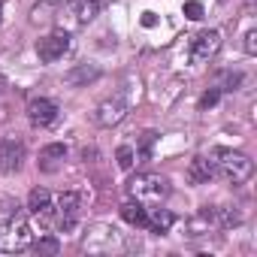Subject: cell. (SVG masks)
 <instances>
[{"instance_id": "1", "label": "cell", "mask_w": 257, "mask_h": 257, "mask_svg": "<svg viewBox=\"0 0 257 257\" xmlns=\"http://www.w3.org/2000/svg\"><path fill=\"white\" fill-rule=\"evenodd\" d=\"M212 167H215V176H221L224 182H233V185L248 182L251 173H254L251 158L242 155V152H233V149H218L212 155Z\"/></svg>"}, {"instance_id": "2", "label": "cell", "mask_w": 257, "mask_h": 257, "mask_svg": "<svg viewBox=\"0 0 257 257\" xmlns=\"http://www.w3.org/2000/svg\"><path fill=\"white\" fill-rule=\"evenodd\" d=\"M127 194H131V200H137L143 206H161L170 194V182L158 173H140L127 182Z\"/></svg>"}, {"instance_id": "3", "label": "cell", "mask_w": 257, "mask_h": 257, "mask_svg": "<svg viewBox=\"0 0 257 257\" xmlns=\"http://www.w3.org/2000/svg\"><path fill=\"white\" fill-rule=\"evenodd\" d=\"M31 224L22 215H13L7 221H0V251H25L31 245Z\"/></svg>"}, {"instance_id": "4", "label": "cell", "mask_w": 257, "mask_h": 257, "mask_svg": "<svg viewBox=\"0 0 257 257\" xmlns=\"http://www.w3.org/2000/svg\"><path fill=\"white\" fill-rule=\"evenodd\" d=\"M79 194L76 191H64L55 203H52V209H55V227L58 230H70L73 224H76V215H79Z\"/></svg>"}, {"instance_id": "5", "label": "cell", "mask_w": 257, "mask_h": 257, "mask_svg": "<svg viewBox=\"0 0 257 257\" xmlns=\"http://www.w3.org/2000/svg\"><path fill=\"white\" fill-rule=\"evenodd\" d=\"M67 52H70V34H64V31L49 34V37H43V40L37 43V55H40L43 64H55V61H61Z\"/></svg>"}, {"instance_id": "6", "label": "cell", "mask_w": 257, "mask_h": 257, "mask_svg": "<svg viewBox=\"0 0 257 257\" xmlns=\"http://www.w3.org/2000/svg\"><path fill=\"white\" fill-rule=\"evenodd\" d=\"M221 49V34L218 31H200L191 43V61L194 64H209Z\"/></svg>"}, {"instance_id": "7", "label": "cell", "mask_w": 257, "mask_h": 257, "mask_svg": "<svg viewBox=\"0 0 257 257\" xmlns=\"http://www.w3.org/2000/svg\"><path fill=\"white\" fill-rule=\"evenodd\" d=\"M25 161V143L16 137L0 140V173H19Z\"/></svg>"}, {"instance_id": "8", "label": "cell", "mask_w": 257, "mask_h": 257, "mask_svg": "<svg viewBox=\"0 0 257 257\" xmlns=\"http://www.w3.org/2000/svg\"><path fill=\"white\" fill-rule=\"evenodd\" d=\"M112 248H121V239H118V230L115 227H103L97 224L88 236H85V251H112Z\"/></svg>"}, {"instance_id": "9", "label": "cell", "mask_w": 257, "mask_h": 257, "mask_svg": "<svg viewBox=\"0 0 257 257\" xmlns=\"http://www.w3.org/2000/svg\"><path fill=\"white\" fill-rule=\"evenodd\" d=\"M55 118H58V106L49 97H34L28 103V121L34 127H49V124H55Z\"/></svg>"}, {"instance_id": "10", "label": "cell", "mask_w": 257, "mask_h": 257, "mask_svg": "<svg viewBox=\"0 0 257 257\" xmlns=\"http://www.w3.org/2000/svg\"><path fill=\"white\" fill-rule=\"evenodd\" d=\"M124 115H127V103H124L121 97H115V100H103V103L97 106L94 121H97L100 127H112V124L124 121Z\"/></svg>"}, {"instance_id": "11", "label": "cell", "mask_w": 257, "mask_h": 257, "mask_svg": "<svg viewBox=\"0 0 257 257\" xmlns=\"http://www.w3.org/2000/svg\"><path fill=\"white\" fill-rule=\"evenodd\" d=\"M212 176H215L212 158H206V155H197V158L191 161V167H188V179H191L194 185H206Z\"/></svg>"}, {"instance_id": "12", "label": "cell", "mask_w": 257, "mask_h": 257, "mask_svg": "<svg viewBox=\"0 0 257 257\" xmlns=\"http://www.w3.org/2000/svg\"><path fill=\"white\" fill-rule=\"evenodd\" d=\"M106 7V0H73V13L79 25H88L91 19H97V13Z\"/></svg>"}, {"instance_id": "13", "label": "cell", "mask_w": 257, "mask_h": 257, "mask_svg": "<svg viewBox=\"0 0 257 257\" xmlns=\"http://www.w3.org/2000/svg\"><path fill=\"white\" fill-rule=\"evenodd\" d=\"M121 218H124L127 224H134V227H146V224H149V209H146L143 203L131 200V203L121 206Z\"/></svg>"}, {"instance_id": "14", "label": "cell", "mask_w": 257, "mask_h": 257, "mask_svg": "<svg viewBox=\"0 0 257 257\" xmlns=\"http://www.w3.org/2000/svg\"><path fill=\"white\" fill-rule=\"evenodd\" d=\"M64 158H67V146H64V143H52V146H46V149L40 152V167H43V170H55Z\"/></svg>"}, {"instance_id": "15", "label": "cell", "mask_w": 257, "mask_h": 257, "mask_svg": "<svg viewBox=\"0 0 257 257\" xmlns=\"http://www.w3.org/2000/svg\"><path fill=\"white\" fill-rule=\"evenodd\" d=\"M173 224H176V215H173L170 209H152V212H149V224H146V227H149L152 233H167Z\"/></svg>"}, {"instance_id": "16", "label": "cell", "mask_w": 257, "mask_h": 257, "mask_svg": "<svg viewBox=\"0 0 257 257\" xmlns=\"http://www.w3.org/2000/svg\"><path fill=\"white\" fill-rule=\"evenodd\" d=\"M218 224V215H215V209H203L194 221H191V233L188 236H203V233H209V227H215Z\"/></svg>"}, {"instance_id": "17", "label": "cell", "mask_w": 257, "mask_h": 257, "mask_svg": "<svg viewBox=\"0 0 257 257\" xmlns=\"http://www.w3.org/2000/svg\"><path fill=\"white\" fill-rule=\"evenodd\" d=\"M97 76H100V70H97V67H88V64H82V67H76V70H70V73H67V82L79 88V85H88V82H94Z\"/></svg>"}, {"instance_id": "18", "label": "cell", "mask_w": 257, "mask_h": 257, "mask_svg": "<svg viewBox=\"0 0 257 257\" xmlns=\"http://www.w3.org/2000/svg\"><path fill=\"white\" fill-rule=\"evenodd\" d=\"M49 206H52V194H49L46 188H34L31 197H28V209H31V215H37V212H43V209H49Z\"/></svg>"}, {"instance_id": "19", "label": "cell", "mask_w": 257, "mask_h": 257, "mask_svg": "<svg viewBox=\"0 0 257 257\" xmlns=\"http://www.w3.org/2000/svg\"><path fill=\"white\" fill-rule=\"evenodd\" d=\"M58 248H61V245H58V239H55V236H46V239H40V242L34 245V251H37V254H58Z\"/></svg>"}, {"instance_id": "20", "label": "cell", "mask_w": 257, "mask_h": 257, "mask_svg": "<svg viewBox=\"0 0 257 257\" xmlns=\"http://www.w3.org/2000/svg\"><path fill=\"white\" fill-rule=\"evenodd\" d=\"M115 158H118V167H121V170H131V167H134V149H131V146H121Z\"/></svg>"}, {"instance_id": "21", "label": "cell", "mask_w": 257, "mask_h": 257, "mask_svg": "<svg viewBox=\"0 0 257 257\" xmlns=\"http://www.w3.org/2000/svg\"><path fill=\"white\" fill-rule=\"evenodd\" d=\"M218 97H221V88H212V91H206V94L200 97V109H209V106H215V103H218Z\"/></svg>"}, {"instance_id": "22", "label": "cell", "mask_w": 257, "mask_h": 257, "mask_svg": "<svg viewBox=\"0 0 257 257\" xmlns=\"http://www.w3.org/2000/svg\"><path fill=\"white\" fill-rule=\"evenodd\" d=\"M185 16L188 19H203V4H197V0H188V4H185Z\"/></svg>"}, {"instance_id": "23", "label": "cell", "mask_w": 257, "mask_h": 257, "mask_svg": "<svg viewBox=\"0 0 257 257\" xmlns=\"http://www.w3.org/2000/svg\"><path fill=\"white\" fill-rule=\"evenodd\" d=\"M245 52H248V55L257 52V31H248V34H245Z\"/></svg>"}, {"instance_id": "24", "label": "cell", "mask_w": 257, "mask_h": 257, "mask_svg": "<svg viewBox=\"0 0 257 257\" xmlns=\"http://www.w3.org/2000/svg\"><path fill=\"white\" fill-rule=\"evenodd\" d=\"M152 146H155V134H146V137H143V161H149Z\"/></svg>"}, {"instance_id": "25", "label": "cell", "mask_w": 257, "mask_h": 257, "mask_svg": "<svg viewBox=\"0 0 257 257\" xmlns=\"http://www.w3.org/2000/svg\"><path fill=\"white\" fill-rule=\"evenodd\" d=\"M0 22H4V0H0Z\"/></svg>"}]
</instances>
